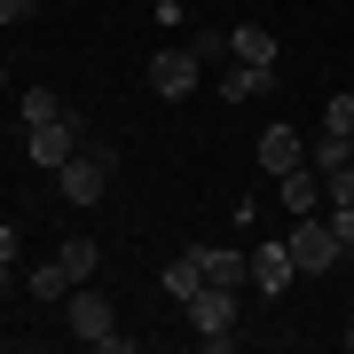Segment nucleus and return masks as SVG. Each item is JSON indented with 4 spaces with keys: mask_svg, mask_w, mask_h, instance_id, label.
I'll return each mask as SVG.
<instances>
[{
    "mask_svg": "<svg viewBox=\"0 0 354 354\" xmlns=\"http://www.w3.org/2000/svg\"><path fill=\"white\" fill-rule=\"evenodd\" d=\"M64 323H71V339H87V346H102V354H127L134 339L118 330V307L102 299L95 283H71V299H64Z\"/></svg>",
    "mask_w": 354,
    "mask_h": 354,
    "instance_id": "nucleus-1",
    "label": "nucleus"
},
{
    "mask_svg": "<svg viewBox=\"0 0 354 354\" xmlns=\"http://www.w3.org/2000/svg\"><path fill=\"white\" fill-rule=\"evenodd\" d=\"M283 252H291V268H299V276H330L346 244L330 236V221H323V213H299V221H291V236H283Z\"/></svg>",
    "mask_w": 354,
    "mask_h": 354,
    "instance_id": "nucleus-2",
    "label": "nucleus"
},
{
    "mask_svg": "<svg viewBox=\"0 0 354 354\" xmlns=\"http://www.w3.org/2000/svg\"><path fill=\"white\" fill-rule=\"evenodd\" d=\"M111 174H118V150H111V142H79V158H71V165H55V181H64V205H95Z\"/></svg>",
    "mask_w": 354,
    "mask_h": 354,
    "instance_id": "nucleus-3",
    "label": "nucleus"
},
{
    "mask_svg": "<svg viewBox=\"0 0 354 354\" xmlns=\"http://www.w3.org/2000/svg\"><path fill=\"white\" fill-rule=\"evenodd\" d=\"M189 323H197V346H236V291L228 283H205L197 299H189Z\"/></svg>",
    "mask_w": 354,
    "mask_h": 354,
    "instance_id": "nucleus-4",
    "label": "nucleus"
},
{
    "mask_svg": "<svg viewBox=\"0 0 354 354\" xmlns=\"http://www.w3.org/2000/svg\"><path fill=\"white\" fill-rule=\"evenodd\" d=\"M24 134H32L24 150H32V165H39V174L71 165V158H79V142H87V127H79L71 111H64V118H39V127H24Z\"/></svg>",
    "mask_w": 354,
    "mask_h": 354,
    "instance_id": "nucleus-5",
    "label": "nucleus"
},
{
    "mask_svg": "<svg viewBox=\"0 0 354 354\" xmlns=\"http://www.w3.org/2000/svg\"><path fill=\"white\" fill-rule=\"evenodd\" d=\"M150 87H158L165 102L197 95V87H205V55H197V48H158V64H150Z\"/></svg>",
    "mask_w": 354,
    "mask_h": 354,
    "instance_id": "nucleus-6",
    "label": "nucleus"
},
{
    "mask_svg": "<svg viewBox=\"0 0 354 354\" xmlns=\"http://www.w3.org/2000/svg\"><path fill=\"white\" fill-rule=\"evenodd\" d=\"M197 268H205V283H252V252H228V244H197Z\"/></svg>",
    "mask_w": 354,
    "mask_h": 354,
    "instance_id": "nucleus-7",
    "label": "nucleus"
},
{
    "mask_svg": "<svg viewBox=\"0 0 354 354\" xmlns=\"http://www.w3.org/2000/svg\"><path fill=\"white\" fill-rule=\"evenodd\" d=\"M291 165H307V142L291 127H268L260 134V174H291Z\"/></svg>",
    "mask_w": 354,
    "mask_h": 354,
    "instance_id": "nucleus-8",
    "label": "nucleus"
},
{
    "mask_svg": "<svg viewBox=\"0 0 354 354\" xmlns=\"http://www.w3.org/2000/svg\"><path fill=\"white\" fill-rule=\"evenodd\" d=\"M276 181H283L291 221H299V213H323V174H315V165H291V174H276Z\"/></svg>",
    "mask_w": 354,
    "mask_h": 354,
    "instance_id": "nucleus-9",
    "label": "nucleus"
},
{
    "mask_svg": "<svg viewBox=\"0 0 354 354\" xmlns=\"http://www.w3.org/2000/svg\"><path fill=\"white\" fill-rule=\"evenodd\" d=\"M228 55H236V64L276 71V32H268V24H236V32H228Z\"/></svg>",
    "mask_w": 354,
    "mask_h": 354,
    "instance_id": "nucleus-10",
    "label": "nucleus"
},
{
    "mask_svg": "<svg viewBox=\"0 0 354 354\" xmlns=\"http://www.w3.org/2000/svg\"><path fill=\"white\" fill-rule=\"evenodd\" d=\"M24 291H32V307H64V299H71V268H64V260L32 268V276H24Z\"/></svg>",
    "mask_w": 354,
    "mask_h": 354,
    "instance_id": "nucleus-11",
    "label": "nucleus"
},
{
    "mask_svg": "<svg viewBox=\"0 0 354 354\" xmlns=\"http://www.w3.org/2000/svg\"><path fill=\"white\" fill-rule=\"evenodd\" d=\"M291 276H299V268H291V252H283V244H260V252H252V283L268 291V299H276Z\"/></svg>",
    "mask_w": 354,
    "mask_h": 354,
    "instance_id": "nucleus-12",
    "label": "nucleus"
},
{
    "mask_svg": "<svg viewBox=\"0 0 354 354\" xmlns=\"http://www.w3.org/2000/svg\"><path fill=\"white\" fill-rule=\"evenodd\" d=\"M307 165H315V174H339V165H354V134H315V142H307Z\"/></svg>",
    "mask_w": 354,
    "mask_h": 354,
    "instance_id": "nucleus-13",
    "label": "nucleus"
},
{
    "mask_svg": "<svg viewBox=\"0 0 354 354\" xmlns=\"http://www.w3.org/2000/svg\"><path fill=\"white\" fill-rule=\"evenodd\" d=\"M213 87H221L228 102H252V95H268V87H276V71H260V64H236L228 79H213Z\"/></svg>",
    "mask_w": 354,
    "mask_h": 354,
    "instance_id": "nucleus-14",
    "label": "nucleus"
},
{
    "mask_svg": "<svg viewBox=\"0 0 354 354\" xmlns=\"http://www.w3.org/2000/svg\"><path fill=\"white\" fill-rule=\"evenodd\" d=\"M197 291H205V268H197V252H181L174 268H165V299H181V307H189Z\"/></svg>",
    "mask_w": 354,
    "mask_h": 354,
    "instance_id": "nucleus-15",
    "label": "nucleus"
},
{
    "mask_svg": "<svg viewBox=\"0 0 354 354\" xmlns=\"http://www.w3.org/2000/svg\"><path fill=\"white\" fill-rule=\"evenodd\" d=\"M55 260L71 268V283H95V268H102V244H95V236H71V244H64Z\"/></svg>",
    "mask_w": 354,
    "mask_h": 354,
    "instance_id": "nucleus-16",
    "label": "nucleus"
},
{
    "mask_svg": "<svg viewBox=\"0 0 354 354\" xmlns=\"http://www.w3.org/2000/svg\"><path fill=\"white\" fill-rule=\"evenodd\" d=\"M39 118H64V102H55L48 87H32V95H24V127H39Z\"/></svg>",
    "mask_w": 354,
    "mask_h": 354,
    "instance_id": "nucleus-17",
    "label": "nucleus"
},
{
    "mask_svg": "<svg viewBox=\"0 0 354 354\" xmlns=\"http://www.w3.org/2000/svg\"><path fill=\"white\" fill-rule=\"evenodd\" d=\"M323 127H330V134H354V95H330V111H323Z\"/></svg>",
    "mask_w": 354,
    "mask_h": 354,
    "instance_id": "nucleus-18",
    "label": "nucleus"
},
{
    "mask_svg": "<svg viewBox=\"0 0 354 354\" xmlns=\"http://www.w3.org/2000/svg\"><path fill=\"white\" fill-rule=\"evenodd\" d=\"M323 221H330V236H339V244H346V252H354V205H330V213H323Z\"/></svg>",
    "mask_w": 354,
    "mask_h": 354,
    "instance_id": "nucleus-19",
    "label": "nucleus"
},
{
    "mask_svg": "<svg viewBox=\"0 0 354 354\" xmlns=\"http://www.w3.org/2000/svg\"><path fill=\"white\" fill-rule=\"evenodd\" d=\"M16 244H24V236H16V221H0V260H8V268H16Z\"/></svg>",
    "mask_w": 354,
    "mask_h": 354,
    "instance_id": "nucleus-20",
    "label": "nucleus"
},
{
    "mask_svg": "<svg viewBox=\"0 0 354 354\" xmlns=\"http://www.w3.org/2000/svg\"><path fill=\"white\" fill-rule=\"evenodd\" d=\"M32 16V0H0V24H24Z\"/></svg>",
    "mask_w": 354,
    "mask_h": 354,
    "instance_id": "nucleus-21",
    "label": "nucleus"
},
{
    "mask_svg": "<svg viewBox=\"0 0 354 354\" xmlns=\"http://www.w3.org/2000/svg\"><path fill=\"white\" fill-rule=\"evenodd\" d=\"M0 87H8V64H0Z\"/></svg>",
    "mask_w": 354,
    "mask_h": 354,
    "instance_id": "nucleus-22",
    "label": "nucleus"
},
{
    "mask_svg": "<svg viewBox=\"0 0 354 354\" xmlns=\"http://www.w3.org/2000/svg\"><path fill=\"white\" fill-rule=\"evenodd\" d=\"M346 346H354V330H346Z\"/></svg>",
    "mask_w": 354,
    "mask_h": 354,
    "instance_id": "nucleus-23",
    "label": "nucleus"
}]
</instances>
